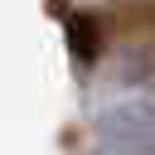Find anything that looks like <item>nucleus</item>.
Instances as JSON below:
<instances>
[{"instance_id": "nucleus-1", "label": "nucleus", "mask_w": 155, "mask_h": 155, "mask_svg": "<svg viewBox=\"0 0 155 155\" xmlns=\"http://www.w3.org/2000/svg\"><path fill=\"white\" fill-rule=\"evenodd\" d=\"M97 140L116 155H155V92L111 102L97 116Z\"/></svg>"}, {"instance_id": "nucleus-2", "label": "nucleus", "mask_w": 155, "mask_h": 155, "mask_svg": "<svg viewBox=\"0 0 155 155\" xmlns=\"http://www.w3.org/2000/svg\"><path fill=\"white\" fill-rule=\"evenodd\" d=\"M63 34H68V48H73V58L92 63V58L102 53V24H97L92 15H68Z\"/></svg>"}]
</instances>
